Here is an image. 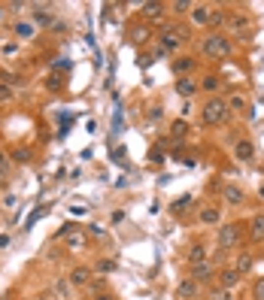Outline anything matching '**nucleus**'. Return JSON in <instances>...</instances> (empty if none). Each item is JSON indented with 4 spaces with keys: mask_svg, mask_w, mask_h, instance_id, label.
Returning a JSON list of instances; mask_svg holds the SVG:
<instances>
[{
    "mask_svg": "<svg viewBox=\"0 0 264 300\" xmlns=\"http://www.w3.org/2000/svg\"><path fill=\"white\" fill-rule=\"evenodd\" d=\"M231 52H234V46H231V40H228L225 33H209V37H204V55L206 58H213V61L231 58Z\"/></svg>",
    "mask_w": 264,
    "mask_h": 300,
    "instance_id": "obj_1",
    "label": "nucleus"
},
{
    "mask_svg": "<svg viewBox=\"0 0 264 300\" xmlns=\"http://www.w3.org/2000/svg\"><path fill=\"white\" fill-rule=\"evenodd\" d=\"M228 115H231V109H228V100L222 97H213V100H206V107H204V121L206 125H225Z\"/></svg>",
    "mask_w": 264,
    "mask_h": 300,
    "instance_id": "obj_2",
    "label": "nucleus"
},
{
    "mask_svg": "<svg viewBox=\"0 0 264 300\" xmlns=\"http://www.w3.org/2000/svg\"><path fill=\"white\" fill-rule=\"evenodd\" d=\"M240 237H243L240 224H222L219 227V249H234L240 243Z\"/></svg>",
    "mask_w": 264,
    "mask_h": 300,
    "instance_id": "obj_3",
    "label": "nucleus"
},
{
    "mask_svg": "<svg viewBox=\"0 0 264 300\" xmlns=\"http://www.w3.org/2000/svg\"><path fill=\"white\" fill-rule=\"evenodd\" d=\"M198 294H201V282H195V279H182L176 285V300H195Z\"/></svg>",
    "mask_w": 264,
    "mask_h": 300,
    "instance_id": "obj_4",
    "label": "nucleus"
},
{
    "mask_svg": "<svg viewBox=\"0 0 264 300\" xmlns=\"http://www.w3.org/2000/svg\"><path fill=\"white\" fill-rule=\"evenodd\" d=\"M222 197H225V203H231V206H240V203L246 200V194H243V188H240V185L228 182V185L222 188Z\"/></svg>",
    "mask_w": 264,
    "mask_h": 300,
    "instance_id": "obj_5",
    "label": "nucleus"
},
{
    "mask_svg": "<svg viewBox=\"0 0 264 300\" xmlns=\"http://www.w3.org/2000/svg\"><path fill=\"white\" fill-rule=\"evenodd\" d=\"M240 279H243V276H240L234 267H231V270H222V273H219V288L231 291V288H237V285H240Z\"/></svg>",
    "mask_w": 264,
    "mask_h": 300,
    "instance_id": "obj_6",
    "label": "nucleus"
},
{
    "mask_svg": "<svg viewBox=\"0 0 264 300\" xmlns=\"http://www.w3.org/2000/svg\"><path fill=\"white\" fill-rule=\"evenodd\" d=\"M191 267H195V270H191V279H195V282H206L209 276H213V264H206V261H201V264H191Z\"/></svg>",
    "mask_w": 264,
    "mask_h": 300,
    "instance_id": "obj_7",
    "label": "nucleus"
},
{
    "mask_svg": "<svg viewBox=\"0 0 264 300\" xmlns=\"http://www.w3.org/2000/svg\"><path fill=\"white\" fill-rule=\"evenodd\" d=\"M237 158H240V161H255V146H252V139H240V143H237Z\"/></svg>",
    "mask_w": 264,
    "mask_h": 300,
    "instance_id": "obj_8",
    "label": "nucleus"
},
{
    "mask_svg": "<svg viewBox=\"0 0 264 300\" xmlns=\"http://www.w3.org/2000/svg\"><path fill=\"white\" fill-rule=\"evenodd\" d=\"M191 67H195V58H188V55H182V58H176V61H173V73H176V76L182 79V76L188 73Z\"/></svg>",
    "mask_w": 264,
    "mask_h": 300,
    "instance_id": "obj_9",
    "label": "nucleus"
},
{
    "mask_svg": "<svg viewBox=\"0 0 264 300\" xmlns=\"http://www.w3.org/2000/svg\"><path fill=\"white\" fill-rule=\"evenodd\" d=\"M231 33H237V37H240V33H249V19H246V15H231Z\"/></svg>",
    "mask_w": 264,
    "mask_h": 300,
    "instance_id": "obj_10",
    "label": "nucleus"
},
{
    "mask_svg": "<svg viewBox=\"0 0 264 300\" xmlns=\"http://www.w3.org/2000/svg\"><path fill=\"white\" fill-rule=\"evenodd\" d=\"M219 206H204L201 209V224H219Z\"/></svg>",
    "mask_w": 264,
    "mask_h": 300,
    "instance_id": "obj_11",
    "label": "nucleus"
},
{
    "mask_svg": "<svg viewBox=\"0 0 264 300\" xmlns=\"http://www.w3.org/2000/svg\"><path fill=\"white\" fill-rule=\"evenodd\" d=\"M252 264H255V258H252L249 252H243V255L237 258V264H234V270L243 276V273H249V270H252Z\"/></svg>",
    "mask_w": 264,
    "mask_h": 300,
    "instance_id": "obj_12",
    "label": "nucleus"
},
{
    "mask_svg": "<svg viewBox=\"0 0 264 300\" xmlns=\"http://www.w3.org/2000/svg\"><path fill=\"white\" fill-rule=\"evenodd\" d=\"M88 276H91V270H88V267H76L73 273H70V285H85V282H88Z\"/></svg>",
    "mask_w": 264,
    "mask_h": 300,
    "instance_id": "obj_13",
    "label": "nucleus"
},
{
    "mask_svg": "<svg viewBox=\"0 0 264 300\" xmlns=\"http://www.w3.org/2000/svg\"><path fill=\"white\" fill-rule=\"evenodd\" d=\"M176 91H179L182 97H191V94H195V91H198V85H195V82H191L188 76H182L179 82H176Z\"/></svg>",
    "mask_w": 264,
    "mask_h": 300,
    "instance_id": "obj_14",
    "label": "nucleus"
},
{
    "mask_svg": "<svg viewBox=\"0 0 264 300\" xmlns=\"http://www.w3.org/2000/svg\"><path fill=\"white\" fill-rule=\"evenodd\" d=\"M249 237H252L255 243L264 240V216H255V218H252V234H249Z\"/></svg>",
    "mask_w": 264,
    "mask_h": 300,
    "instance_id": "obj_15",
    "label": "nucleus"
},
{
    "mask_svg": "<svg viewBox=\"0 0 264 300\" xmlns=\"http://www.w3.org/2000/svg\"><path fill=\"white\" fill-rule=\"evenodd\" d=\"M15 37L30 40V37H33V25H30V22H19V25H15Z\"/></svg>",
    "mask_w": 264,
    "mask_h": 300,
    "instance_id": "obj_16",
    "label": "nucleus"
},
{
    "mask_svg": "<svg viewBox=\"0 0 264 300\" xmlns=\"http://www.w3.org/2000/svg\"><path fill=\"white\" fill-rule=\"evenodd\" d=\"M188 261H191V264H201V261H206V249H204V245H191Z\"/></svg>",
    "mask_w": 264,
    "mask_h": 300,
    "instance_id": "obj_17",
    "label": "nucleus"
},
{
    "mask_svg": "<svg viewBox=\"0 0 264 300\" xmlns=\"http://www.w3.org/2000/svg\"><path fill=\"white\" fill-rule=\"evenodd\" d=\"M191 9H195V12H191V19H195L198 25H206L209 22V9L206 6H191Z\"/></svg>",
    "mask_w": 264,
    "mask_h": 300,
    "instance_id": "obj_18",
    "label": "nucleus"
},
{
    "mask_svg": "<svg viewBox=\"0 0 264 300\" xmlns=\"http://www.w3.org/2000/svg\"><path fill=\"white\" fill-rule=\"evenodd\" d=\"M143 12L149 19H158V15H164V3H143Z\"/></svg>",
    "mask_w": 264,
    "mask_h": 300,
    "instance_id": "obj_19",
    "label": "nucleus"
},
{
    "mask_svg": "<svg viewBox=\"0 0 264 300\" xmlns=\"http://www.w3.org/2000/svg\"><path fill=\"white\" fill-rule=\"evenodd\" d=\"M176 46H179V37H173V33L167 30V33H164V40H161V49H170V52H173Z\"/></svg>",
    "mask_w": 264,
    "mask_h": 300,
    "instance_id": "obj_20",
    "label": "nucleus"
},
{
    "mask_svg": "<svg viewBox=\"0 0 264 300\" xmlns=\"http://www.w3.org/2000/svg\"><path fill=\"white\" fill-rule=\"evenodd\" d=\"M12 161L28 164V161H30V152H28V149H15V152H12Z\"/></svg>",
    "mask_w": 264,
    "mask_h": 300,
    "instance_id": "obj_21",
    "label": "nucleus"
},
{
    "mask_svg": "<svg viewBox=\"0 0 264 300\" xmlns=\"http://www.w3.org/2000/svg\"><path fill=\"white\" fill-rule=\"evenodd\" d=\"M228 109L243 112V109H246V100H243V97H231V100H228Z\"/></svg>",
    "mask_w": 264,
    "mask_h": 300,
    "instance_id": "obj_22",
    "label": "nucleus"
},
{
    "mask_svg": "<svg viewBox=\"0 0 264 300\" xmlns=\"http://www.w3.org/2000/svg\"><path fill=\"white\" fill-rule=\"evenodd\" d=\"M188 203H191V197H179V200H176V203H173L170 209H173L176 216H179V213H185V206H188Z\"/></svg>",
    "mask_w": 264,
    "mask_h": 300,
    "instance_id": "obj_23",
    "label": "nucleus"
},
{
    "mask_svg": "<svg viewBox=\"0 0 264 300\" xmlns=\"http://www.w3.org/2000/svg\"><path fill=\"white\" fill-rule=\"evenodd\" d=\"M9 176V155H0V179Z\"/></svg>",
    "mask_w": 264,
    "mask_h": 300,
    "instance_id": "obj_24",
    "label": "nucleus"
},
{
    "mask_svg": "<svg viewBox=\"0 0 264 300\" xmlns=\"http://www.w3.org/2000/svg\"><path fill=\"white\" fill-rule=\"evenodd\" d=\"M37 22H40V25H52V12H46V6L37 9Z\"/></svg>",
    "mask_w": 264,
    "mask_h": 300,
    "instance_id": "obj_25",
    "label": "nucleus"
},
{
    "mask_svg": "<svg viewBox=\"0 0 264 300\" xmlns=\"http://www.w3.org/2000/svg\"><path fill=\"white\" fill-rule=\"evenodd\" d=\"M185 131H188L185 121H176V125H173V136H176V139H182V136H185Z\"/></svg>",
    "mask_w": 264,
    "mask_h": 300,
    "instance_id": "obj_26",
    "label": "nucleus"
},
{
    "mask_svg": "<svg viewBox=\"0 0 264 300\" xmlns=\"http://www.w3.org/2000/svg\"><path fill=\"white\" fill-rule=\"evenodd\" d=\"M252 297H255V300H264V276H261V279L255 282V288H252Z\"/></svg>",
    "mask_w": 264,
    "mask_h": 300,
    "instance_id": "obj_27",
    "label": "nucleus"
},
{
    "mask_svg": "<svg viewBox=\"0 0 264 300\" xmlns=\"http://www.w3.org/2000/svg\"><path fill=\"white\" fill-rule=\"evenodd\" d=\"M216 88H219V79L216 76H206L204 79V91H216Z\"/></svg>",
    "mask_w": 264,
    "mask_h": 300,
    "instance_id": "obj_28",
    "label": "nucleus"
},
{
    "mask_svg": "<svg viewBox=\"0 0 264 300\" xmlns=\"http://www.w3.org/2000/svg\"><path fill=\"white\" fill-rule=\"evenodd\" d=\"M213 300H231V291H225V288H216V291H213Z\"/></svg>",
    "mask_w": 264,
    "mask_h": 300,
    "instance_id": "obj_29",
    "label": "nucleus"
},
{
    "mask_svg": "<svg viewBox=\"0 0 264 300\" xmlns=\"http://www.w3.org/2000/svg\"><path fill=\"white\" fill-rule=\"evenodd\" d=\"M9 97H12V88L0 82V100H9Z\"/></svg>",
    "mask_w": 264,
    "mask_h": 300,
    "instance_id": "obj_30",
    "label": "nucleus"
},
{
    "mask_svg": "<svg viewBox=\"0 0 264 300\" xmlns=\"http://www.w3.org/2000/svg\"><path fill=\"white\" fill-rule=\"evenodd\" d=\"M209 22H213V25H222L225 22V12L219 9V12H209Z\"/></svg>",
    "mask_w": 264,
    "mask_h": 300,
    "instance_id": "obj_31",
    "label": "nucleus"
},
{
    "mask_svg": "<svg viewBox=\"0 0 264 300\" xmlns=\"http://www.w3.org/2000/svg\"><path fill=\"white\" fill-rule=\"evenodd\" d=\"M170 9H173V12H185V9H191V3H185V0H179V3H173Z\"/></svg>",
    "mask_w": 264,
    "mask_h": 300,
    "instance_id": "obj_32",
    "label": "nucleus"
},
{
    "mask_svg": "<svg viewBox=\"0 0 264 300\" xmlns=\"http://www.w3.org/2000/svg\"><path fill=\"white\" fill-rule=\"evenodd\" d=\"M134 40H149V30H143V27H134Z\"/></svg>",
    "mask_w": 264,
    "mask_h": 300,
    "instance_id": "obj_33",
    "label": "nucleus"
},
{
    "mask_svg": "<svg viewBox=\"0 0 264 300\" xmlns=\"http://www.w3.org/2000/svg\"><path fill=\"white\" fill-rule=\"evenodd\" d=\"M46 85L52 88V91H58V88H61V79H58V76H52V79H46Z\"/></svg>",
    "mask_w": 264,
    "mask_h": 300,
    "instance_id": "obj_34",
    "label": "nucleus"
},
{
    "mask_svg": "<svg viewBox=\"0 0 264 300\" xmlns=\"http://www.w3.org/2000/svg\"><path fill=\"white\" fill-rule=\"evenodd\" d=\"M94 300H113L110 294H94Z\"/></svg>",
    "mask_w": 264,
    "mask_h": 300,
    "instance_id": "obj_35",
    "label": "nucleus"
},
{
    "mask_svg": "<svg viewBox=\"0 0 264 300\" xmlns=\"http://www.w3.org/2000/svg\"><path fill=\"white\" fill-rule=\"evenodd\" d=\"M3 9H6V6H3V3H0V19H3Z\"/></svg>",
    "mask_w": 264,
    "mask_h": 300,
    "instance_id": "obj_36",
    "label": "nucleus"
},
{
    "mask_svg": "<svg viewBox=\"0 0 264 300\" xmlns=\"http://www.w3.org/2000/svg\"><path fill=\"white\" fill-rule=\"evenodd\" d=\"M261 197H264V185H261Z\"/></svg>",
    "mask_w": 264,
    "mask_h": 300,
    "instance_id": "obj_37",
    "label": "nucleus"
}]
</instances>
